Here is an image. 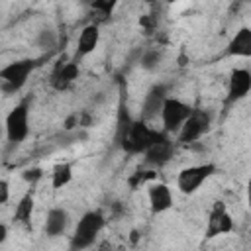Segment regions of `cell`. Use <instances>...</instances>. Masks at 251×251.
<instances>
[{"label": "cell", "mask_w": 251, "mask_h": 251, "mask_svg": "<svg viewBox=\"0 0 251 251\" xmlns=\"http://www.w3.org/2000/svg\"><path fill=\"white\" fill-rule=\"evenodd\" d=\"M159 135V131L151 129L145 120H133L129 129L124 133V137L118 141V145L126 151V153H145V149L151 145V141Z\"/></svg>", "instance_id": "1"}, {"label": "cell", "mask_w": 251, "mask_h": 251, "mask_svg": "<svg viewBox=\"0 0 251 251\" xmlns=\"http://www.w3.org/2000/svg\"><path fill=\"white\" fill-rule=\"evenodd\" d=\"M6 239V226H0V243H4Z\"/></svg>", "instance_id": "25"}, {"label": "cell", "mask_w": 251, "mask_h": 251, "mask_svg": "<svg viewBox=\"0 0 251 251\" xmlns=\"http://www.w3.org/2000/svg\"><path fill=\"white\" fill-rule=\"evenodd\" d=\"M118 2L120 0H92L90 6H92V10L96 14H100V18H108L114 12V8H116Z\"/></svg>", "instance_id": "20"}, {"label": "cell", "mask_w": 251, "mask_h": 251, "mask_svg": "<svg viewBox=\"0 0 251 251\" xmlns=\"http://www.w3.org/2000/svg\"><path fill=\"white\" fill-rule=\"evenodd\" d=\"M216 173V165L212 163H204V165H192V167H186L178 173L176 176V188L182 192V194H192L200 188V184L204 180H208L212 175Z\"/></svg>", "instance_id": "4"}, {"label": "cell", "mask_w": 251, "mask_h": 251, "mask_svg": "<svg viewBox=\"0 0 251 251\" xmlns=\"http://www.w3.org/2000/svg\"><path fill=\"white\" fill-rule=\"evenodd\" d=\"M147 196L153 214H163L173 206V194L165 182H153L147 190Z\"/></svg>", "instance_id": "11"}, {"label": "cell", "mask_w": 251, "mask_h": 251, "mask_svg": "<svg viewBox=\"0 0 251 251\" xmlns=\"http://www.w3.org/2000/svg\"><path fill=\"white\" fill-rule=\"evenodd\" d=\"M41 175H43V173H41L39 169H29V171L24 173V178L29 180V182H35L37 178H41Z\"/></svg>", "instance_id": "23"}, {"label": "cell", "mask_w": 251, "mask_h": 251, "mask_svg": "<svg viewBox=\"0 0 251 251\" xmlns=\"http://www.w3.org/2000/svg\"><path fill=\"white\" fill-rule=\"evenodd\" d=\"M73 178V167L69 163H59L53 167V173H51V184L53 188H63L71 182Z\"/></svg>", "instance_id": "18"}, {"label": "cell", "mask_w": 251, "mask_h": 251, "mask_svg": "<svg viewBox=\"0 0 251 251\" xmlns=\"http://www.w3.org/2000/svg\"><path fill=\"white\" fill-rule=\"evenodd\" d=\"M100 41V29L98 24H88L82 27V31L78 33V41H76V57H84L88 53H92L96 49Z\"/></svg>", "instance_id": "14"}, {"label": "cell", "mask_w": 251, "mask_h": 251, "mask_svg": "<svg viewBox=\"0 0 251 251\" xmlns=\"http://www.w3.org/2000/svg\"><path fill=\"white\" fill-rule=\"evenodd\" d=\"M247 204H249V210H251V178L247 182Z\"/></svg>", "instance_id": "24"}, {"label": "cell", "mask_w": 251, "mask_h": 251, "mask_svg": "<svg viewBox=\"0 0 251 251\" xmlns=\"http://www.w3.org/2000/svg\"><path fill=\"white\" fill-rule=\"evenodd\" d=\"M102 227H104V216H102V212H98V210L86 212L78 220V224L75 227V233H73V239H71V247L73 249L90 247Z\"/></svg>", "instance_id": "2"}, {"label": "cell", "mask_w": 251, "mask_h": 251, "mask_svg": "<svg viewBox=\"0 0 251 251\" xmlns=\"http://www.w3.org/2000/svg\"><path fill=\"white\" fill-rule=\"evenodd\" d=\"M75 78H78V65L75 63V61H71V63H61L59 67H57V71H55V75H53V86L57 88V90H65Z\"/></svg>", "instance_id": "15"}, {"label": "cell", "mask_w": 251, "mask_h": 251, "mask_svg": "<svg viewBox=\"0 0 251 251\" xmlns=\"http://www.w3.org/2000/svg\"><path fill=\"white\" fill-rule=\"evenodd\" d=\"M31 212H33V194L27 192L20 198V202L16 204V212H14V220L20 224H29L31 220Z\"/></svg>", "instance_id": "17"}, {"label": "cell", "mask_w": 251, "mask_h": 251, "mask_svg": "<svg viewBox=\"0 0 251 251\" xmlns=\"http://www.w3.org/2000/svg\"><path fill=\"white\" fill-rule=\"evenodd\" d=\"M231 229H233V220H231L229 212L226 210V204H224V202H216L214 208L210 210V216H208L206 237L212 239V237L229 233Z\"/></svg>", "instance_id": "8"}, {"label": "cell", "mask_w": 251, "mask_h": 251, "mask_svg": "<svg viewBox=\"0 0 251 251\" xmlns=\"http://www.w3.org/2000/svg\"><path fill=\"white\" fill-rule=\"evenodd\" d=\"M157 61H159V53H157V51H151V53H147V55L143 57V67H145V69H153V67L157 65Z\"/></svg>", "instance_id": "21"}, {"label": "cell", "mask_w": 251, "mask_h": 251, "mask_svg": "<svg viewBox=\"0 0 251 251\" xmlns=\"http://www.w3.org/2000/svg\"><path fill=\"white\" fill-rule=\"evenodd\" d=\"M192 114V108L188 104H184L178 98H169L163 104L161 110V120H163V129L167 133H178L180 126L184 124V120Z\"/></svg>", "instance_id": "6"}, {"label": "cell", "mask_w": 251, "mask_h": 251, "mask_svg": "<svg viewBox=\"0 0 251 251\" xmlns=\"http://www.w3.org/2000/svg\"><path fill=\"white\" fill-rule=\"evenodd\" d=\"M86 2H92V0H86Z\"/></svg>", "instance_id": "26"}, {"label": "cell", "mask_w": 251, "mask_h": 251, "mask_svg": "<svg viewBox=\"0 0 251 251\" xmlns=\"http://www.w3.org/2000/svg\"><path fill=\"white\" fill-rule=\"evenodd\" d=\"M210 127V114L204 110H192V114L184 120V124L178 129V143L188 145L196 139H200Z\"/></svg>", "instance_id": "7"}, {"label": "cell", "mask_w": 251, "mask_h": 251, "mask_svg": "<svg viewBox=\"0 0 251 251\" xmlns=\"http://www.w3.org/2000/svg\"><path fill=\"white\" fill-rule=\"evenodd\" d=\"M251 90V71L247 69H233L227 82V102H237L245 98Z\"/></svg>", "instance_id": "10"}, {"label": "cell", "mask_w": 251, "mask_h": 251, "mask_svg": "<svg viewBox=\"0 0 251 251\" xmlns=\"http://www.w3.org/2000/svg\"><path fill=\"white\" fill-rule=\"evenodd\" d=\"M226 55L251 57V27H239L226 47Z\"/></svg>", "instance_id": "13"}, {"label": "cell", "mask_w": 251, "mask_h": 251, "mask_svg": "<svg viewBox=\"0 0 251 251\" xmlns=\"http://www.w3.org/2000/svg\"><path fill=\"white\" fill-rule=\"evenodd\" d=\"M29 133V106L27 102H20L6 116V135L12 143H20Z\"/></svg>", "instance_id": "5"}, {"label": "cell", "mask_w": 251, "mask_h": 251, "mask_svg": "<svg viewBox=\"0 0 251 251\" xmlns=\"http://www.w3.org/2000/svg\"><path fill=\"white\" fill-rule=\"evenodd\" d=\"M165 100H167V86H165V84H157V86H153V88L147 92L145 100H143L141 120H149V118L161 114Z\"/></svg>", "instance_id": "12"}, {"label": "cell", "mask_w": 251, "mask_h": 251, "mask_svg": "<svg viewBox=\"0 0 251 251\" xmlns=\"http://www.w3.org/2000/svg\"><path fill=\"white\" fill-rule=\"evenodd\" d=\"M69 222V214L63 208H53L47 212V220H45V233L47 235H59L65 231Z\"/></svg>", "instance_id": "16"}, {"label": "cell", "mask_w": 251, "mask_h": 251, "mask_svg": "<svg viewBox=\"0 0 251 251\" xmlns=\"http://www.w3.org/2000/svg\"><path fill=\"white\" fill-rule=\"evenodd\" d=\"M131 118H129V114H127V108L124 106V102L120 104V112H118V127H116V143L124 137V133L129 129V126H131Z\"/></svg>", "instance_id": "19"}, {"label": "cell", "mask_w": 251, "mask_h": 251, "mask_svg": "<svg viewBox=\"0 0 251 251\" xmlns=\"http://www.w3.org/2000/svg\"><path fill=\"white\" fill-rule=\"evenodd\" d=\"M145 161L149 165H165L171 157H173V141L169 139L167 131H159V135L151 141V145L145 149Z\"/></svg>", "instance_id": "9"}, {"label": "cell", "mask_w": 251, "mask_h": 251, "mask_svg": "<svg viewBox=\"0 0 251 251\" xmlns=\"http://www.w3.org/2000/svg\"><path fill=\"white\" fill-rule=\"evenodd\" d=\"M35 65H37L35 59H20V61H14V63L6 65L0 71L2 90L4 92H16V90H20L27 82V76L35 69Z\"/></svg>", "instance_id": "3"}, {"label": "cell", "mask_w": 251, "mask_h": 251, "mask_svg": "<svg viewBox=\"0 0 251 251\" xmlns=\"http://www.w3.org/2000/svg\"><path fill=\"white\" fill-rule=\"evenodd\" d=\"M8 196H10L8 180H2V182H0V204H6V202H8Z\"/></svg>", "instance_id": "22"}]
</instances>
